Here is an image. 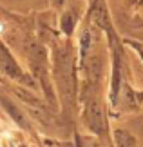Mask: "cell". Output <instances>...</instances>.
I'll return each instance as SVG.
<instances>
[{
    "mask_svg": "<svg viewBox=\"0 0 143 147\" xmlns=\"http://www.w3.org/2000/svg\"><path fill=\"white\" fill-rule=\"evenodd\" d=\"M87 122L93 131L101 133L105 129V120H103V113H101V107L98 102H91L87 107Z\"/></svg>",
    "mask_w": 143,
    "mask_h": 147,
    "instance_id": "1",
    "label": "cell"
},
{
    "mask_svg": "<svg viewBox=\"0 0 143 147\" xmlns=\"http://www.w3.org/2000/svg\"><path fill=\"white\" fill-rule=\"evenodd\" d=\"M0 65H2V69L7 73L9 76H13V78H24V76H22V73H20V69H18V65H16V62L11 58V55L2 46H0Z\"/></svg>",
    "mask_w": 143,
    "mask_h": 147,
    "instance_id": "2",
    "label": "cell"
},
{
    "mask_svg": "<svg viewBox=\"0 0 143 147\" xmlns=\"http://www.w3.org/2000/svg\"><path fill=\"white\" fill-rule=\"evenodd\" d=\"M114 140H116V147H136V140L132 138V134L127 131H114Z\"/></svg>",
    "mask_w": 143,
    "mask_h": 147,
    "instance_id": "3",
    "label": "cell"
},
{
    "mask_svg": "<svg viewBox=\"0 0 143 147\" xmlns=\"http://www.w3.org/2000/svg\"><path fill=\"white\" fill-rule=\"evenodd\" d=\"M93 18H94L96 24L101 26V27H107V24H109V22H107V15H105V9L101 7V5H100V7H98V5L94 7V11H93Z\"/></svg>",
    "mask_w": 143,
    "mask_h": 147,
    "instance_id": "4",
    "label": "cell"
},
{
    "mask_svg": "<svg viewBox=\"0 0 143 147\" xmlns=\"http://www.w3.org/2000/svg\"><path fill=\"white\" fill-rule=\"evenodd\" d=\"M0 33H2V24H0Z\"/></svg>",
    "mask_w": 143,
    "mask_h": 147,
    "instance_id": "5",
    "label": "cell"
}]
</instances>
